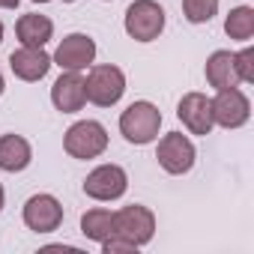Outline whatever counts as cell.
Masks as SVG:
<instances>
[{
  "label": "cell",
  "mask_w": 254,
  "mask_h": 254,
  "mask_svg": "<svg viewBox=\"0 0 254 254\" xmlns=\"http://www.w3.org/2000/svg\"><path fill=\"white\" fill-rule=\"evenodd\" d=\"M117 126H120V135L129 141V144L147 147L162 132V111L150 99H138L132 105H126V111L120 114V123Z\"/></svg>",
  "instance_id": "cell-1"
},
{
  "label": "cell",
  "mask_w": 254,
  "mask_h": 254,
  "mask_svg": "<svg viewBox=\"0 0 254 254\" xmlns=\"http://www.w3.org/2000/svg\"><path fill=\"white\" fill-rule=\"evenodd\" d=\"M168 15L159 0H132L123 15V30L135 42H156L165 33Z\"/></svg>",
  "instance_id": "cell-2"
},
{
  "label": "cell",
  "mask_w": 254,
  "mask_h": 254,
  "mask_svg": "<svg viewBox=\"0 0 254 254\" xmlns=\"http://www.w3.org/2000/svg\"><path fill=\"white\" fill-rule=\"evenodd\" d=\"M108 141H111L108 129L99 120H78L63 132V150L69 159H78V162L99 159L108 150Z\"/></svg>",
  "instance_id": "cell-3"
},
{
  "label": "cell",
  "mask_w": 254,
  "mask_h": 254,
  "mask_svg": "<svg viewBox=\"0 0 254 254\" xmlns=\"http://www.w3.org/2000/svg\"><path fill=\"white\" fill-rule=\"evenodd\" d=\"M87 102L96 108H114L126 96V72L114 63H93L84 75Z\"/></svg>",
  "instance_id": "cell-4"
},
{
  "label": "cell",
  "mask_w": 254,
  "mask_h": 254,
  "mask_svg": "<svg viewBox=\"0 0 254 254\" xmlns=\"http://www.w3.org/2000/svg\"><path fill=\"white\" fill-rule=\"evenodd\" d=\"M156 227H159L156 212L150 206H144V203H129V206L114 209V233L123 236V239H129L138 248L153 242Z\"/></svg>",
  "instance_id": "cell-5"
},
{
  "label": "cell",
  "mask_w": 254,
  "mask_h": 254,
  "mask_svg": "<svg viewBox=\"0 0 254 254\" xmlns=\"http://www.w3.org/2000/svg\"><path fill=\"white\" fill-rule=\"evenodd\" d=\"M81 189H84V194L90 200L111 203V200H120L126 191H129V174H126V168L117 165V162H105V165H96L84 177Z\"/></svg>",
  "instance_id": "cell-6"
},
{
  "label": "cell",
  "mask_w": 254,
  "mask_h": 254,
  "mask_svg": "<svg viewBox=\"0 0 254 254\" xmlns=\"http://www.w3.org/2000/svg\"><path fill=\"white\" fill-rule=\"evenodd\" d=\"M159 147H156V162L165 174L171 177H183L194 168L197 162V150H194V141L183 132H168L162 138H156Z\"/></svg>",
  "instance_id": "cell-7"
},
{
  "label": "cell",
  "mask_w": 254,
  "mask_h": 254,
  "mask_svg": "<svg viewBox=\"0 0 254 254\" xmlns=\"http://www.w3.org/2000/svg\"><path fill=\"white\" fill-rule=\"evenodd\" d=\"M96 54H99V48L90 33H69L57 42L51 60L63 72H87L96 63Z\"/></svg>",
  "instance_id": "cell-8"
},
{
  "label": "cell",
  "mask_w": 254,
  "mask_h": 254,
  "mask_svg": "<svg viewBox=\"0 0 254 254\" xmlns=\"http://www.w3.org/2000/svg\"><path fill=\"white\" fill-rule=\"evenodd\" d=\"M209 102H212V123L221 126V129H242L251 120V99L239 87L215 90Z\"/></svg>",
  "instance_id": "cell-9"
},
{
  "label": "cell",
  "mask_w": 254,
  "mask_h": 254,
  "mask_svg": "<svg viewBox=\"0 0 254 254\" xmlns=\"http://www.w3.org/2000/svg\"><path fill=\"white\" fill-rule=\"evenodd\" d=\"M63 203L51 194V191H39L33 197L24 200V209H21V218H24V227L33 230V233H54L60 230L63 224Z\"/></svg>",
  "instance_id": "cell-10"
},
{
  "label": "cell",
  "mask_w": 254,
  "mask_h": 254,
  "mask_svg": "<svg viewBox=\"0 0 254 254\" xmlns=\"http://www.w3.org/2000/svg\"><path fill=\"white\" fill-rule=\"evenodd\" d=\"M177 120L183 123V129L189 135H197V138H206L212 135L215 123H212V102L206 93H186L180 102H177Z\"/></svg>",
  "instance_id": "cell-11"
},
{
  "label": "cell",
  "mask_w": 254,
  "mask_h": 254,
  "mask_svg": "<svg viewBox=\"0 0 254 254\" xmlns=\"http://www.w3.org/2000/svg\"><path fill=\"white\" fill-rule=\"evenodd\" d=\"M51 66H54V60H51V54H48L45 48L21 45V48H15V51L9 54V69H12V75H15L18 81H24V84L42 81V78L51 72Z\"/></svg>",
  "instance_id": "cell-12"
},
{
  "label": "cell",
  "mask_w": 254,
  "mask_h": 254,
  "mask_svg": "<svg viewBox=\"0 0 254 254\" xmlns=\"http://www.w3.org/2000/svg\"><path fill=\"white\" fill-rule=\"evenodd\" d=\"M51 105L60 114H78L87 105V84L84 72H63L51 84Z\"/></svg>",
  "instance_id": "cell-13"
},
{
  "label": "cell",
  "mask_w": 254,
  "mask_h": 254,
  "mask_svg": "<svg viewBox=\"0 0 254 254\" xmlns=\"http://www.w3.org/2000/svg\"><path fill=\"white\" fill-rule=\"evenodd\" d=\"M33 162V147L24 135H0V171L3 174H21Z\"/></svg>",
  "instance_id": "cell-14"
},
{
  "label": "cell",
  "mask_w": 254,
  "mask_h": 254,
  "mask_svg": "<svg viewBox=\"0 0 254 254\" xmlns=\"http://www.w3.org/2000/svg\"><path fill=\"white\" fill-rule=\"evenodd\" d=\"M203 78L212 90H227V87H239V75H236V66H233V51L227 48H218L206 57V66H203Z\"/></svg>",
  "instance_id": "cell-15"
},
{
  "label": "cell",
  "mask_w": 254,
  "mask_h": 254,
  "mask_svg": "<svg viewBox=\"0 0 254 254\" xmlns=\"http://www.w3.org/2000/svg\"><path fill=\"white\" fill-rule=\"evenodd\" d=\"M15 36L21 45H30V48H45L51 39H54V21L48 15H39V12H27L15 21Z\"/></svg>",
  "instance_id": "cell-16"
},
{
  "label": "cell",
  "mask_w": 254,
  "mask_h": 254,
  "mask_svg": "<svg viewBox=\"0 0 254 254\" xmlns=\"http://www.w3.org/2000/svg\"><path fill=\"white\" fill-rule=\"evenodd\" d=\"M81 233L90 242H105L114 233V209L108 206H93L81 215Z\"/></svg>",
  "instance_id": "cell-17"
},
{
  "label": "cell",
  "mask_w": 254,
  "mask_h": 254,
  "mask_svg": "<svg viewBox=\"0 0 254 254\" xmlns=\"http://www.w3.org/2000/svg\"><path fill=\"white\" fill-rule=\"evenodd\" d=\"M224 33L236 42L254 39V6H233L224 15Z\"/></svg>",
  "instance_id": "cell-18"
},
{
  "label": "cell",
  "mask_w": 254,
  "mask_h": 254,
  "mask_svg": "<svg viewBox=\"0 0 254 254\" xmlns=\"http://www.w3.org/2000/svg\"><path fill=\"white\" fill-rule=\"evenodd\" d=\"M221 0H183V18L189 24H209L218 15Z\"/></svg>",
  "instance_id": "cell-19"
},
{
  "label": "cell",
  "mask_w": 254,
  "mask_h": 254,
  "mask_svg": "<svg viewBox=\"0 0 254 254\" xmlns=\"http://www.w3.org/2000/svg\"><path fill=\"white\" fill-rule=\"evenodd\" d=\"M233 66H236L239 84H254V48L248 42L242 51H233Z\"/></svg>",
  "instance_id": "cell-20"
},
{
  "label": "cell",
  "mask_w": 254,
  "mask_h": 254,
  "mask_svg": "<svg viewBox=\"0 0 254 254\" xmlns=\"http://www.w3.org/2000/svg\"><path fill=\"white\" fill-rule=\"evenodd\" d=\"M99 248H102V254H138L141 251L138 245H132L129 239H123L117 233H111L105 242H99Z\"/></svg>",
  "instance_id": "cell-21"
},
{
  "label": "cell",
  "mask_w": 254,
  "mask_h": 254,
  "mask_svg": "<svg viewBox=\"0 0 254 254\" xmlns=\"http://www.w3.org/2000/svg\"><path fill=\"white\" fill-rule=\"evenodd\" d=\"M21 0H0V9H18Z\"/></svg>",
  "instance_id": "cell-22"
},
{
  "label": "cell",
  "mask_w": 254,
  "mask_h": 254,
  "mask_svg": "<svg viewBox=\"0 0 254 254\" xmlns=\"http://www.w3.org/2000/svg\"><path fill=\"white\" fill-rule=\"evenodd\" d=\"M3 206H6V189H3V183H0V212H3Z\"/></svg>",
  "instance_id": "cell-23"
},
{
  "label": "cell",
  "mask_w": 254,
  "mask_h": 254,
  "mask_svg": "<svg viewBox=\"0 0 254 254\" xmlns=\"http://www.w3.org/2000/svg\"><path fill=\"white\" fill-rule=\"evenodd\" d=\"M3 90H6V78H3V72H0V96H3Z\"/></svg>",
  "instance_id": "cell-24"
},
{
  "label": "cell",
  "mask_w": 254,
  "mask_h": 254,
  "mask_svg": "<svg viewBox=\"0 0 254 254\" xmlns=\"http://www.w3.org/2000/svg\"><path fill=\"white\" fill-rule=\"evenodd\" d=\"M3 33H6V27H3V21H0V42H3Z\"/></svg>",
  "instance_id": "cell-25"
},
{
  "label": "cell",
  "mask_w": 254,
  "mask_h": 254,
  "mask_svg": "<svg viewBox=\"0 0 254 254\" xmlns=\"http://www.w3.org/2000/svg\"><path fill=\"white\" fill-rule=\"evenodd\" d=\"M33 3H51V0H33Z\"/></svg>",
  "instance_id": "cell-26"
},
{
  "label": "cell",
  "mask_w": 254,
  "mask_h": 254,
  "mask_svg": "<svg viewBox=\"0 0 254 254\" xmlns=\"http://www.w3.org/2000/svg\"><path fill=\"white\" fill-rule=\"evenodd\" d=\"M60 3H75V0H60Z\"/></svg>",
  "instance_id": "cell-27"
},
{
  "label": "cell",
  "mask_w": 254,
  "mask_h": 254,
  "mask_svg": "<svg viewBox=\"0 0 254 254\" xmlns=\"http://www.w3.org/2000/svg\"><path fill=\"white\" fill-rule=\"evenodd\" d=\"M102 3H108V0H102Z\"/></svg>",
  "instance_id": "cell-28"
}]
</instances>
